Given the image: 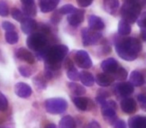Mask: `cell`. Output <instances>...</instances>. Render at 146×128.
Returning <instances> with one entry per match:
<instances>
[{
    "instance_id": "1",
    "label": "cell",
    "mask_w": 146,
    "mask_h": 128,
    "mask_svg": "<svg viewBox=\"0 0 146 128\" xmlns=\"http://www.w3.org/2000/svg\"><path fill=\"white\" fill-rule=\"evenodd\" d=\"M114 45H115V50L117 54L126 61L135 60L138 56V53L142 49L140 40L134 37H127V38L116 37Z\"/></svg>"
},
{
    "instance_id": "2",
    "label": "cell",
    "mask_w": 146,
    "mask_h": 128,
    "mask_svg": "<svg viewBox=\"0 0 146 128\" xmlns=\"http://www.w3.org/2000/svg\"><path fill=\"white\" fill-rule=\"evenodd\" d=\"M67 53H68V47L65 45L59 44L49 47L44 57L46 70L54 72L59 69Z\"/></svg>"
},
{
    "instance_id": "3",
    "label": "cell",
    "mask_w": 146,
    "mask_h": 128,
    "mask_svg": "<svg viewBox=\"0 0 146 128\" xmlns=\"http://www.w3.org/2000/svg\"><path fill=\"white\" fill-rule=\"evenodd\" d=\"M141 12V5L136 0H127L121 6L120 14L122 18L130 23H133L137 20Z\"/></svg>"
},
{
    "instance_id": "4",
    "label": "cell",
    "mask_w": 146,
    "mask_h": 128,
    "mask_svg": "<svg viewBox=\"0 0 146 128\" xmlns=\"http://www.w3.org/2000/svg\"><path fill=\"white\" fill-rule=\"evenodd\" d=\"M27 46L31 50L38 52L47 48V37L42 32L31 33L27 38Z\"/></svg>"
},
{
    "instance_id": "5",
    "label": "cell",
    "mask_w": 146,
    "mask_h": 128,
    "mask_svg": "<svg viewBox=\"0 0 146 128\" xmlns=\"http://www.w3.org/2000/svg\"><path fill=\"white\" fill-rule=\"evenodd\" d=\"M67 101L63 98H50L45 101L46 111L50 114H61L67 109Z\"/></svg>"
},
{
    "instance_id": "6",
    "label": "cell",
    "mask_w": 146,
    "mask_h": 128,
    "mask_svg": "<svg viewBox=\"0 0 146 128\" xmlns=\"http://www.w3.org/2000/svg\"><path fill=\"white\" fill-rule=\"evenodd\" d=\"M81 36H82V42L85 46H89V45H94L101 39L102 34L99 31L93 30L90 28H83L81 31Z\"/></svg>"
},
{
    "instance_id": "7",
    "label": "cell",
    "mask_w": 146,
    "mask_h": 128,
    "mask_svg": "<svg viewBox=\"0 0 146 128\" xmlns=\"http://www.w3.org/2000/svg\"><path fill=\"white\" fill-rule=\"evenodd\" d=\"M74 62L78 65V67L88 69L92 66V60L89 54L85 50H78L74 54Z\"/></svg>"
},
{
    "instance_id": "8",
    "label": "cell",
    "mask_w": 146,
    "mask_h": 128,
    "mask_svg": "<svg viewBox=\"0 0 146 128\" xmlns=\"http://www.w3.org/2000/svg\"><path fill=\"white\" fill-rule=\"evenodd\" d=\"M116 104L114 101H105L102 104V116L107 120H112L116 116Z\"/></svg>"
},
{
    "instance_id": "9",
    "label": "cell",
    "mask_w": 146,
    "mask_h": 128,
    "mask_svg": "<svg viewBox=\"0 0 146 128\" xmlns=\"http://www.w3.org/2000/svg\"><path fill=\"white\" fill-rule=\"evenodd\" d=\"M115 91L119 96L127 97L134 91V87L130 82H119L115 85Z\"/></svg>"
},
{
    "instance_id": "10",
    "label": "cell",
    "mask_w": 146,
    "mask_h": 128,
    "mask_svg": "<svg viewBox=\"0 0 146 128\" xmlns=\"http://www.w3.org/2000/svg\"><path fill=\"white\" fill-rule=\"evenodd\" d=\"M84 20V10L83 9H77L73 13L69 14L67 21L73 27H77L83 22Z\"/></svg>"
},
{
    "instance_id": "11",
    "label": "cell",
    "mask_w": 146,
    "mask_h": 128,
    "mask_svg": "<svg viewBox=\"0 0 146 128\" xmlns=\"http://www.w3.org/2000/svg\"><path fill=\"white\" fill-rule=\"evenodd\" d=\"M14 91L15 94L20 98H28L32 93V89L30 86L26 83H23V82H19V83L15 84Z\"/></svg>"
},
{
    "instance_id": "12",
    "label": "cell",
    "mask_w": 146,
    "mask_h": 128,
    "mask_svg": "<svg viewBox=\"0 0 146 128\" xmlns=\"http://www.w3.org/2000/svg\"><path fill=\"white\" fill-rule=\"evenodd\" d=\"M118 62L114 58H107L101 63V69L108 74H113L118 69Z\"/></svg>"
},
{
    "instance_id": "13",
    "label": "cell",
    "mask_w": 146,
    "mask_h": 128,
    "mask_svg": "<svg viewBox=\"0 0 146 128\" xmlns=\"http://www.w3.org/2000/svg\"><path fill=\"white\" fill-rule=\"evenodd\" d=\"M136 108H137V104L133 98L126 97L121 101V109L124 113L132 114L136 111Z\"/></svg>"
},
{
    "instance_id": "14",
    "label": "cell",
    "mask_w": 146,
    "mask_h": 128,
    "mask_svg": "<svg viewBox=\"0 0 146 128\" xmlns=\"http://www.w3.org/2000/svg\"><path fill=\"white\" fill-rule=\"evenodd\" d=\"M37 28V23L31 17H26L24 20L21 22V30L25 34H31L33 33Z\"/></svg>"
},
{
    "instance_id": "15",
    "label": "cell",
    "mask_w": 146,
    "mask_h": 128,
    "mask_svg": "<svg viewBox=\"0 0 146 128\" xmlns=\"http://www.w3.org/2000/svg\"><path fill=\"white\" fill-rule=\"evenodd\" d=\"M73 103L76 107L81 111H87L91 108V101L87 97H82V96H76L73 97Z\"/></svg>"
},
{
    "instance_id": "16",
    "label": "cell",
    "mask_w": 146,
    "mask_h": 128,
    "mask_svg": "<svg viewBox=\"0 0 146 128\" xmlns=\"http://www.w3.org/2000/svg\"><path fill=\"white\" fill-rule=\"evenodd\" d=\"M15 55H16V57L18 59L25 61V62L29 63V64L34 63V55L24 47H20V48L17 49L16 52H15Z\"/></svg>"
},
{
    "instance_id": "17",
    "label": "cell",
    "mask_w": 146,
    "mask_h": 128,
    "mask_svg": "<svg viewBox=\"0 0 146 128\" xmlns=\"http://www.w3.org/2000/svg\"><path fill=\"white\" fill-rule=\"evenodd\" d=\"M59 2H60V0H39V7H40L41 12H51L56 8Z\"/></svg>"
},
{
    "instance_id": "18",
    "label": "cell",
    "mask_w": 146,
    "mask_h": 128,
    "mask_svg": "<svg viewBox=\"0 0 146 128\" xmlns=\"http://www.w3.org/2000/svg\"><path fill=\"white\" fill-rule=\"evenodd\" d=\"M129 128H146V116L136 115L128 120Z\"/></svg>"
},
{
    "instance_id": "19",
    "label": "cell",
    "mask_w": 146,
    "mask_h": 128,
    "mask_svg": "<svg viewBox=\"0 0 146 128\" xmlns=\"http://www.w3.org/2000/svg\"><path fill=\"white\" fill-rule=\"evenodd\" d=\"M88 24H89L90 29H93V30L96 31H101L105 27L103 20L100 17L95 16V15H90L89 18H88Z\"/></svg>"
},
{
    "instance_id": "20",
    "label": "cell",
    "mask_w": 146,
    "mask_h": 128,
    "mask_svg": "<svg viewBox=\"0 0 146 128\" xmlns=\"http://www.w3.org/2000/svg\"><path fill=\"white\" fill-rule=\"evenodd\" d=\"M113 80H114V77L110 76L108 73H99L97 74L95 78V81L98 85L102 86V87H107V86L111 85L113 83Z\"/></svg>"
},
{
    "instance_id": "21",
    "label": "cell",
    "mask_w": 146,
    "mask_h": 128,
    "mask_svg": "<svg viewBox=\"0 0 146 128\" xmlns=\"http://www.w3.org/2000/svg\"><path fill=\"white\" fill-rule=\"evenodd\" d=\"M129 82L133 86H141V85H143V84H144L145 79H144V76L142 75L141 72L135 70V71L131 72V74H130Z\"/></svg>"
},
{
    "instance_id": "22",
    "label": "cell",
    "mask_w": 146,
    "mask_h": 128,
    "mask_svg": "<svg viewBox=\"0 0 146 128\" xmlns=\"http://www.w3.org/2000/svg\"><path fill=\"white\" fill-rule=\"evenodd\" d=\"M104 9L109 14H115L117 9L119 8V1L118 0H103Z\"/></svg>"
},
{
    "instance_id": "23",
    "label": "cell",
    "mask_w": 146,
    "mask_h": 128,
    "mask_svg": "<svg viewBox=\"0 0 146 128\" xmlns=\"http://www.w3.org/2000/svg\"><path fill=\"white\" fill-rule=\"evenodd\" d=\"M131 32V25L130 22L126 21L125 19L122 18L121 20L118 23V33H119L121 36H126L129 33Z\"/></svg>"
},
{
    "instance_id": "24",
    "label": "cell",
    "mask_w": 146,
    "mask_h": 128,
    "mask_svg": "<svg viewBox=\"0 0 146 128\" xmlns=\"http://www.w3.org/2000/svg\"><path fill=\"white\" fill-rule=\"evenodd\" d=\"M79 79L81 80V82L85 86H92L95 81L93 75H92L90 72L87 71H82L79 73Z\"/></svg>"
},
{
    "instance_id": "25",
    "label": "cell",
    "mask_w": 146,
    "mask_h": 128,
    "mask_svg": "<svg viewBox=\"0 0 146 128\" xmlns=\"http://www.w3.org/2000/svg\"><path fill=\"white\" fill-rule=\"evenodd\" d=\"M59 128H76L75 121L70 115H66L59 122Z\"/></svg>"
},
{
    "instance_id": "26",
    "label": "cell",
    "mask_w": 146,
    "mask_h": 128,
    "mask_svg": "<svg viewBox=\"0 0 146 128\" xmlns=\"http://www.w3.org/2000/svg\"><path fill=\"white\" fill-rule=\"evenodd\" d=\"M68 87L73 94H75V95H77V96H81L85 93V88L80 85V84L75 83V82H70V83L68 84Z\"/></svg>"
},
{
    "instance_id": "27",
    "label": "cell",
    "mask_w": 146,
    "mask_h": 128,
    "mask_svg": "<svg viewBox=\"0 0 146 128\" xmlns=\"http://www.w3.org/2000/svg\"><path fill=\"white\" fill-rule=\"evenodd\" d=\"M5 39H6V42L9 44H16L18 42V34L17 32H15L14 30H10V31H6L5 33Z\"/></svg>"
},
{
    "instance_id": "28",
    "label": "cell",
    "mask_w": 146,
    "mask_h": 128,
    "mask_svg": "<svg viewBox=\"0 0 146 128\" xmlns=\"http://www.w3.org/2000/svg\"><path fill=\"white\" fill-rule=\"evenodd\" d=\"M22 6H23V12L28 17H32L36 15L37 10H36V6H35V3L31 5H22Z\"/></svg>"
},
{
    "instance_id": "29",
    "label": "cell",
    "mask_w": 146,
    "mask_h": 128,
    "mask_svg": "<svg viewBox=\"0 0 146 128\" xmlns=\"http://www.w3.org/2000/svg\"><path fill=\"white\" fill-rule=\"evenodd\" d=\"M11 15H12L13 19L19 21V22H22V21L24 20L26 17H28L24 12H23V11L19 10V9H17V8L13 9L12 12H11Z\"/></svg>"
},
{
    "instance_id": "30",
    "label": "cell",
    "mask_w": 146,
    "mask_h": 128,
    "mask_svg": "<svg viewBox=\"0 0 146 128\" xmlns=\"http://www.w3.org/2000/svg\"><path fill=\"white\" fill-rule=\"evenodd\" d=\"M113 77L116 80H125L127 77V71L123 67H118V69L113 73Z\"/></svg>"
},
{
    "instance_id": "31",
    "label": "cell",
    "mask_w": 146,
    "mask_h": 128,
    "mask_svg": "<svg viewBox=\"0 0 146 128\" xmlns=\"http://www.w3.org/2000/svg\"><path fill=\"white\" fill-rule=\"evenodd\" d=\"M67 76L70 80L75 81V80L79 79V72L77 71V69L74 66H70V67L67 68Z\"/></svg>"
},
{
    "instance_id": "32",
    "label": "cell",
    "mask_w": 146,
    "mask_h": 128,
    "mask_svg": "<svg viewBox=\"0 0 146 128\" xmlns=\"http://www.w3.org/2000/svg\"><path fill=\"white\" fill-rule=\"evenodd\" d=\"M76 10H77V8H75V7L71 4H65L61 8L58 9V11L61 14H71V13H73Z\"/></svg>"
},
{
    "instance_id": "33",
    "label": "cell",
    "mask_w": 146,
    "mask_h": 128,
    "mask_svg": "<svg viewBox=\"0 0 146 128\" xmlns=\"http://www.w3.org/2000/svg\"><path fill=\"white\" fill-rule=\"evenodd\" d=\"M9 14L8 4L5 0H0V16L6 17Z\"/></svg>"
},
{
    "instance_id": "34",
    "label": "cell",
    "mask_w": 146,
    "mask_h": 128,
    "mask_svg": "<svg viewBox=\"0 0 146 128\" xmlns=\"http://www.w3.org/2000/svg\"><path fill=\"white\" fill-rule=\"evenodd\" d=\"M137 24L141 28H146V11L139 15V17L137 18Z\"/></svg>"
},
{
    "instance_id": "35",
    "label": "cell",
    "mask_w": 146,
    "mask_h": 128,
    "mask_svg": "<svg viewBox=\"0 0 146 128\" xmlns=\"http://www.w3.org/2000/svg\"><path fill=\"white\" fill-rule=\"evenodd\" d=\"M19 72H20V74L22 76H24V77H29V76L32 74V70H31V68H29L28 66H20V67L18 68Z\"/></svg>"
},
{
    "instance_id": "36",
    "label": "cell",
    "mask_w": 146,
    "mask_h": 128,
    "mask_svg": "<svg viewBox=\"0 0 146 128\" xmlns=\"http://www.w3.org/2000/svg\"><path fill=\"white\" fill-rule=\"evenodd\" d=\"M8 108V101L2 93H0V111H5Z\"/></svg>"
},
{
    "instance_id": "37",
    "label": "cell",
    "mask_w": 146,
    "mask_h": 128,
    "mask_svg": "<svg viewBox=\"0 0 146 128\" xmlns=\"http://www.w3.org/2000/svg\"><path fill=\"white\" fill-rule=\"evenodd\" d=\"M137 100H138V102H139L142 109H143L144 111H146V95H144V94H138Z\"/></svg>"
},
{
    "instance_id": "38",
    "label": "cell",
    "mask_w": 146,
    "mask_h": 128,
    "mask_svg": "<svg viewBox=\"0 0 146 128\" xmlns=\"http://www.w3.org/2000/svg\"><path fill=\"white\" fill-rule=\"evenodd\" d=\"M113 128H127V126L123 120L117 119L113 122Z\"/></svg>"
},
{
    "instance_id": "39",
    "label": "cell",
    "mask_w": 146,
    "mask_h": 128,
    "mask_svg": "<svg viewBox=\"0 0 146 128\" xmlns=\"http://www.w3.org/2000/svg\"><path fill=\"white\" fill-rule=\"evenodd\" d=\"M76 1H77L78 6L82 7V8L89 6V5L91 4L92 2H93V0H76Z\"/></svg>"
},
{
    "instance_id": "40",
    "label": "cell",
    "mask_w": 146,
    "mask_h": 128,
    "mask_svg": "<svg viewBox=\"0 0 146 128\" xmlns=\"http://www.w3.org/2000/svg\"><path fill=\"white\" fill-rule=\"evenodd\" d=\"M2 28L6 31H10V30H14L15 26L11 22H9V21H4V22H2Z\"/></svg>"
},
{
    "instance_id": "41",
    "label": "cell",
    "mask_w": 146,
    "mask_h": 128,
    "mask_svg": "<svg viewBox=\"0 0 146 128\" xmlns=\"http://www.w3.org/2000/svg\"><path fill=\"white\" fill-rule=\"evenodd\" d=\"M60 15H61V13L59 12V11H57V12H55L54 14H53L52 19H51V20H52V22L54 23V24H56V23L60 20V18H61Z\"/></svg>"
},
{
    "instance_id": "42",
    "label": "cell",
    "mask_w": 146,
    "mask_h": 128,
    "mask_svg": "<svg viewBox=\"0 0 146 128\" xmlns=\"http://www.w3.org/2000/svg\"><path fill=\"white\" fill-rule=\"evenodd\" d=\"M85 128H101V126L97 121H91L86 125Z\"/></svg>"
},
{
    "instance_id": "43",
    "label": "cell",
    "mask_w": 146,
    "mask_h": 128,
    "mask_svg": "<svg viewBox=\"0 0 146 128\" xmlns=\"http://www.w3.org/2000/svg\"><path fill=\"white\" fill-rule=\"evenodd\" d=\"M22 5H31L34 4V0H21Z\"/></svg>"
},
{
    "instance_id": "44",
    "label": "cell",
    "mask_w": 146,
    "mask_h": 128,
    "mask_svg": "<svg viewBox=\"0 0 146 128\" xmlns=\"http://www.w3.org/2000/svg\"><path fill=\"white\" fill-rule=\"evenodd\" d=\"M141 36L142 38L144 39V40H146V28H143L141 31Z\"/></svg>"
},
{
    "instance_id": "45",
    "label": "cell",
    "mask_w": 146,
    "mask_h": 128,
    "mask_svg": "<svg viewBox=\"0 0 146 128\" xmlns=\"http://www.w3.org/2000/svg\"><path fill=\"white\" fill-rule=\"evenodd\" d=\"M44 128H57V126L55 125V124H53V123H49V124H47Z\"/></svg>"
},
{
    "instance_id": "46",
    "label": "cell",
    "mask_w": 146,
    "mask_h": 128,
    "mask_svg": "<svg viewBox=\"0 0 146 128\" xmlns=\"http://www.w3.org/2000/svg\"><path fill=\"white\" fill-rule=\"evenodd\" d=\"M0 128H8V127H6V126H0Z\"/></svg>"
},
{
    "instance_id": "47",
    "label": "cell",
    "mask_w": 146,
    "mask_h": 128,
    "mask_svg": "<svg viewBox=\"0 0 146 128\" xmlns=\"http://www.w3.org/2000/svg\"><path fill=\"white\" fill-rule=\"evenodd\" d=\"M143 2H144V3H145V4H146V0H143Z\"/></svg>"
}]
</instances>
